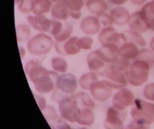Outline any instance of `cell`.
<instances>
[{
	"instance_id": "obj_36",
	"label": "cell",
	"mask_w": 154,
	"mask_h": 129,
	"mask_svg": "<svg viewBox=\"0 0 154 129\" xmlns=\"http://www.w3.org/2000/svg\"><path fill=\"white\" fill-rule=\"evenodd\" d=\"M93 43V40L89 37L79 38L78 40V44L81 50L83 49L85 50H88L91 49Z\"/></svg>"
},
{
	"instance_id": "obj_25",
	"label": "cell",
	"mask_w": 154,
	"mask_h": 129,
	"mask_svg": "<svg viewBox=\"0 0 154 129\" xmlns=\"http://www.w3.org/2000/svg\"><path fill=\"white\" fill-rule=\"evenodd\" d=\"M97 81H98L97 75L94 72H90L82 75L79 80V84L82 89L89 90L91 84Z\"/></svg>"
},
{
	"instance_id": "obj_17",
	"label": "cell",
	"mask_w": 154,
	"mask_h": 129,
	"mask_svg": "<svg viewBox=\"0 0 154 129\" xmlns=\"http://www.w3.org/2000/svg\"><path fill=\"white\" fill-rule=\"evenodd\" d=\"M138 45L127 42L119 47V57L127 60H135L140 54Z\"/></svg>"
},
{
	"instance_id": "obj_33",
	"label": "cell",
	"mask_w": 154,
	"mask_h": 129,
	"mask_svg": "<svg viewBox=\"0 0 154 129\" xmlns=\"http://www.w3.org/2000/svg\"><path fill=\"white\" fill-rule=\"evenodd\" d=\"M35 0H21L18 4V10L23 13L28 14L32 12Z\"/></svg>"
},
{
	"instance_id": "obj_49",
	"label": "cell",
	"mask_w": 154,
	"mask_h": 129,
	"mask_svg": "<svg viewBox=\"0 0 154 129\" xmlns=\"http://www.w3.org/2000/svg\"><path fill=\"white\" fill-rule=\"evenodd\" d=\"M21 0H15V4L18 5L21 2Z\"/></svg>"
},
{
	"instance_id": "obj_47",
	"label": "cell",
	"mask_w": 154,
	"mask_h": 129,
	"mask_svg": "<svg viewBox=\"0 0 154 129\" xmlns=\"http://www.w3.org/2000/svg\"><path fill=\"white\" fill-rule=\"evenodd\" d=\"M150 47L151 50L154 52V37L152 38L150 42Z\"/></svg>"
},
{
	"instance_id": "obj_37",
	"label": "cell",
	"mask_w": 154,
	"mask_h": 129,
	"mask_svg": "<svg viewBox=\"0 0 154 129\" xmlns=\"http://www.w3.org/2000/svg\"><path fill=\"white\" fill-rule=\"evenodd\" d=\"M64 26V24L61 21L52 20V24L50 30V33L54 38L57 37L62 31Z\"/></svg>"
},
{
	"instance_id": "obj_10",
	"label": "cell",
	"mask_w": 154,
	"mask_h": 129,
	"mask_svg": "<svg viewBox=\"0 0 154 129\" xmlns=\"http://www.w3.org/2000/svg\"><path fill=\"white\" fill-rule=\"evenodd\" d=\"M78 37H71L63 43L56 41L55 48L57 52L64 56H73L78 55L81 50L78 44Z\"/></svg>"
},
{
	"instance_id": "obj_1",
	"label": "cell",
	"mask_w": 154,
	"mask_h": 129,
	"mask_svg": "<svg viewBox=\"0 0 154 129\" xmlns=\"http://www.w3.org/2000/svg\"><path fill=\"white\" fill-rule=\"evenodd\" d=\"M151 67L146 61L135 60L125 76L129 83L134 87H140L147 82Z\"/></svg>"
},
{
	"instance_id": "obj_16",
	"label": "cell",
	"mask_w": 154,
	"mask_h": 129,
	"mask_svg": "<svg viewBox=\"0 0 154 129\" xmlns=\"http://www.w3.org/2000/svg\"><path fill=\"white\" fill-rule=\"evenodd\" d=\"M110 15L113 20V24L119 26H123L127 24H129L131 18L129 11L126 8L121 6L112 9L110 13Z\"/></svg>"
},
{
	"instance_id": "obj_48",
	"label": "cell",
	"mask_w": 154,
	"mask_h": 129,
	"mask_svg": "<svg viewBox=\"0 0 154 129\" xmlns=\"http://www.w3.org/2000/svg\"><path fill=\"white\" fill-rule=\"evenodd\" d=\"M51 1H52L53 2H54V3H59V2H61L62 0H51Z\"/></svg>"
},
{
	"instance_id": "obj_30",
	"label": "cell",
	"mask_w": 154,
	"mask_h": 129,
	"mask_svg": "<svg viewBox=\"0 0 154 129\" xmlns=\"http://www.w3.org/2000/svg\"><path fill=\"white\" fill-rule=\"evenodd\" d=\"M135 60H141L147 62L151 67H154V52L150 49L143 48L140 51V54Z\"/></svg>"
},
{
	"instance_id": "obj_32",
	"label": "cell",
	"mask_w": 154,
	"mask_h": 129,
	"mask_svg": "<svg viewBox=\"0 0 154 129\" xmlns=\"http://www.w3.org/2000/svg\"><path fill=\"white\" fill-rule=\"evenodd\" d=\"M141 11L146 19L150 22L154 18V0L144 4Z\"/></svg>"
},
{
	"instance_id": "obj_4",
	"label": "cell",
	"mask_w": 154,
	"mask_h": 129,
	"mask_svg": "<svg viewBox=\"0 0 154 129\" xmlns=\"http://www.w3.org/2000/svg\"><path fill=\"white\" fill-rule=\"evenodd\" d=\"M54 44L52 37L41 33L29 39L28 41L27 48L31 55L42 56L49 54Z\"/></svg>"
},
{
	"instance_id": "obj_11",
	"label": "cell",
	"mask_w": 154,
	"mask_h": 129,
	"mask_svg": "<svg viewBox=\"0 0 154 129\" xmlns=\"http://www.w3.org/2000/svg\"><path fill=\"white\" fill-rule=\"evenodd\" d=\"M99 57L105 63L112 64L116 62L119 57V47L112 43L102 45V47L96 50Z\"/></svg>"
},
{
	"instance_id": "obj_7",
	"label": "cell",
	"mask_w": 154,
	"mask_h": 129,
	"mask_svg": "<svg viewBox=\"0 0 154 129\" xmlns=\"http://www.w3.org/2000/svg\"><path fill=\"white\" fill-rule=\"evenodd\" d=\"M135 95L129 89L122 88L115 93L112 98L113 106L120 110H125L132 106L135 101Z\"/></svg>"
},
{
	"instance_id": "obj_6",
	"label": "cell",
	"mask_w": 154,
	"mask_h": 129,
	"mask_svg": "<svg viewBox=\"0 0 154 129\" xmlns=\"http://www.w3.org/2000/svg\"><path fill=\"white\" fill-rule=\"evenodd\" d=\"M59 76V74L55 72L48 70L32 82L36 91L40 94H48L52 92L56 87Z\"/></svg>"
},
{
	"instance_id": "obj_34",
	"label": "cell",
	"mask_w": 154,
	"mask_h": 129,
	"mask_svg": "<svg viewBox=\"0 0 154 129\" xmlns=\"http://www.w3.org/2000/svg\"><path fill=\"white\" fill-rule=\"evenodd\" d=\"M116 29L112 26L104 28L101 29L99 33L98 40L101 45H104L107 44L108 38L110 35V34L114 32Z\"/></svg>"
},
{
	"instance_id": "obj_42",
	"label": "cell",
	"mask_w": 154,
	"mask_h": 129,
	"mask_svg": "<svg viewBox=\"0 0 154 129\" xmlns=\"http://www.w3.org/2000/svg\"><path fill=\"white\" fill-rule=\"evenodd\" d=\"M69 16L72 18L78 20L81 18L82 12L81 11H69Z\"/></svg>"
},
{
	"instance_id": "obj_18",
	"label": "cell",
	"mask_w": 154,
	"mask_h": 129,
	"mask_svg": "<svg viewBox=\"0 0 154 129\" xmlns=\"http://www.w3.org/2000/svg\"><path fill=\"white\" fill-rule=\"evenodd\" d=\"M88 10L97 16L106 13L109 5L106 0H88L85 4Z\"/></svg>"
},
{
	"instance_id": "obj_27",
	"label": "cell",
	"mask_w": 154,
	"mask_h": 129,
	"mask_svg": "<svg viewBox=\"0 0 154 129\" xmlns=\"http://www.w3.org/2000/svg\"><path fill=\"white\" fill-rule=\"evenodd\" d=\"M51 66L55 72L61 73H66L68 68V64L66 60L59 57H56L52 59Z\"/></svg>"
},
{
	"instance_id": "obj_45",
	"label": "cell",
	"mask_w": 154,
	"mask_h": 129,
	"mask_svg": "<svg viewBox=\"0 0 154 129\" xmlns=\"http://www.w3.org/2000/svg\"><path fill=\"white\" fill-rule=\"evenodd\" d=\"M19 50H20V57H21V59H23L24 56L26 55V50L23 47H19Z\"/></svg>"
},
{
	"instance_id": "obj_39",
	"label": "cell",
	"mask_w": 154,
	"mask_h": 129,
	"mask_svg": "<svg viewBox=\"0 0 154 129\" xmlns=\"http://www.w3.org/2000/svg\"><path fill=\"white\" fill-rule=\"evenodd\" d=\"M97 17L99 19L101 25H102L104 28L112 26V25L113 24V20H112L110 14L109 15L107 13H104L103 14L98 16Z\"/></svg>"
},
{
	"instance_id": "obj_44",
	"label": "cell",
	"mask_w": 154,
	"mask_h": 129,
	"mask_svg": "<svg viewBox=\"0 0 154 129\" xmlns=\"http://www.w3.org/2000/svg\"><path fill=\"white\" fill-rule=\"evenodd\" d=\"M148 0H131L132 3L135 6H140L146 4Z\"/></svg>"
},
{
	"instance_id": "obj_29",
	"label": "cell",
	"mask_w": 154,
	"mask_h": 129,
	"mask_svg": "<svg viewBox=\"0 0 154 129\" xmlns=\"http://www.w3.org/2000/svg\"><path fill=\"white\" fill-rule=\"evenodd\" d=\"M73 32L72 25L69 23L64 24L62 32L55 38H54L56 41L63 43L71 38L72 33Z\"/></svg>"
},
{
	"instance_id": "obj_41",
	"label": "cell",
	"mask_w": 154,
	"mask_h": 129,
	"mask_svg": "<svg viewBox=\"0 0 154 129\" xmlns=\"http://www.w3.org/2000/svg\"><path fill=\"white\" fill-rule=\"evenodd\" d=\"M149 128L148 125H144L134 119L127 127V128Z\"/></svg>"
},
{
	"instance_id": "obj_15",
	"label": "cell",
	"mask_w": 154,
	"mask_h": 129,
	"mask_svg": "<svg viewBox=\"0 0 154 129\" xmlns=\"http://www.w3.org/2000/svg\"><path fill=\"white\" fill-rule=\"evenodd\" d=\"M101 24L98 17L90 16L84 18L80 24V28L87 35H94L100 31Z\"/></svg>"
},
{
	"instance_id": "obj_28",
	"label": "cell",
	"mask_w": 154,
	"mask_h": 129,
	"mask_svg": "<svg viewBox=\"0 0 154 129\" xmlns=\"http://www.w3.org/2000/svg\"><path fill=\"white\" fill-rule=\"evenodd\" d=\"M131 64L129 60L123 59L122 58H119L116 62L112 63L110 66V69L117 70L125 74L129 71L131 67Z\"/></svg>"
},
{
	"instance_id": "obj_43",
	"label": "cell",
	"mask_w": 154,
	"mask_h": 129,
	"mask_svg": "<svg viewBox=\"0 0 154 129\" xmlns=\"http://www.w3.org/2000/svg\"><path fill=\"white\" fill-rule=\"evenodd\" d=\"M107 1L111 4L120 6L124 4L128 0H107Z\"/></svg>"
},
{
	"instance_id": "obj_19",
	"label": "cell",
	"mask_w": 154,
	"mask_h": 129,
	"mask_svg": "<svg viewBox=\"0 0 154 129\" xmlns=\"http://www.w3.org/2000/svg\"><path fill=\"white\" fill-rule=\"evenodd\" d=\"M51 16L53 19L58 21H66L69 16V10L65 5L60 2L56 3L51 10Z\"/></svg>"
},
{
	"instance_id": "obj_21",
	"label": "cell",
	"mask_w": 154,
	"mask_h": 129,
	"mask_svg": "<svg viewBox=\"0 0 154 129\" xmlns=\"http://www.w3.org/2000/svg\"><path fill=\"white\" fill-rule=\"evenodd\" d=\"M87 62L89 69L92 71H99L102 69L106 64L99 57L96 50L92 51L87 56Z\"/></svg>"
},
{
	"instance_id": "obj_26",
	"label": "cell",
	"mask_w": 154,
	"mask_h": 129,
	"mask_svg": "<svg viewBox=\"0 0 154 129\" xmlns=\"http://www.w3.org/2000/svg\"><path fill=\"white\" fill-rule=\"evenodd\" d=\"M124 34L127 38V42L135 43L141 47L146 45V41L141 34L132 30H129L124 32Z\"/></svg>"
},
{
	"instance_id": "obj_2",
	"label": "cell",
	"mask_w": 154,
	"mask_h": 129,
	"mask_svg": "<svg viewBox=\"0 0 154 129\" xmlns=\"http://www.w3.org/2000/svg\"><path fill=\"white\" fill-rule=\"evenodd\" d=\"M78 88L76 76L71 73H63L58 77L53 100L59 102L62 98L72 95Z\"/></svg>"
},
{
	"instance_id": "obj_20",
	"label": "cell",
	"mask_w": 154,
	"mask_h": 129,
	"mask_svg": "<svg viewBox=\"0 0 154 129\" xmlns=\"http://www.w3.org/2000/svg\"><path fill=\"white\" fill-rule=\"evenodd\" d=\"M95 121V115L93 110L88 108L82 109L75 122L85 126L92 125Z\"/></svg>"
},
{
	"instance_id": "obj_31",
	"label": "cell",
	"mask_w": 154,
	"mask_h": 129,
	"mask_svg": "<svg viewBox=\"0 0 154 129\" xmlns=\"http://www.w3.org/2000/svg\"><path fill=\"white\" fill-rule=\"evenodd\" d=\"M61 3H63L69 11H81L85 4L84 0H62Z\"/></svg>"
},
{
	"instance_id": "obj_46",
	"label": "cell",
	"mask_w": 154,
	"mask_h": 129,
	"mask_svg": "<svg viewBox=\"0 0 154 129\" xmlns=\"http://www.w3.org/2000/svg\"><path fill=\"white\" fill-rule=\"evenodd\" d=\"M149 28L151 31L154 32V18H153L150 22H149Z\"/></svg>"
},
{
	"instance_id": "obj_35",
	"label": "cell",
	"mask_w": 154,
	"mask_h": 129,
	"mask_svg": "<svg viewBox=\"0 0 154 129\" xmlns=\"http://www.w3.org/2000/svg\"><path fill=\"white\" fill-rule=\"evenodd\" d=\"M43 115L46 119L48 122H54L56 121L59 118V116L56 112L55 108L53 106H48L43 111Z\"/></svg>"
},
{
	"instance_id": "obj_50",
	"label": "cell",
	"mask_w": 154,
	"mask_h": 129,
	"mask_svg": "<svg viewBox=\"0 0 154 129\" xmlns=\"http://www.w3.org/2000/svg\"><path fill=\"white\" fill-rule=\"evenodd\" d=\"M84 1H85V4H86V3L88 1V0H84Z\"/></svg>"
},
{
	"instance_id": "obj_22",
	"label": "cell",
	"mask_w": 154,
	"mask_h": 129,
	"mask_svg": "<svg viewBox=\"0 0 154 129\" xmlns=\"http://www.w3.org/2000/svg\"><path fill=\"white\" fill-rule=\"evenodd\" d=\"M51 0H35L32 13L35 15H43L49 12L52 9Z\"/></svg>"
},
{
	"instance_id": "obj_12",
	"label": "cell",
	"mask_w": 154,
	"mask_h": 129,
	"mask_svg": "<svg viewBox=\"0 0 154 129\" xmlns=\"http://www.w3.org/2000/svg\"><path fill=\"white\" fill-rule=\"evenodd\" d=\"M103 81L113 89L124 88L127 83V80L124 73L110 69L106 74V79Z\"/></svg>"
},
{
	"instance_id": "obj_3",
	"label": "cell",
	"mask_w": 154,
	"mask_h": 129,
	"mask_svg": "<svg viewBox=\"0 0 154 129\" xmlns=\"http://www.w3.org/2000/svg\"><path fill=\"white\" fill-rule=\"evenodd\" d=\"M133 119L144 125L154 123V104L141 99H135L131 112Z\"/></svg>"
},
{
	"instance_id": "obj_9",
	"label": "cell",
	"mask_w": 154,
	"mask_h": 129,
	"mask_svg": "<svg viewBox=\"0 0 154 129\" xmlns=\"http://www.w3.org/2000/svg\"><path fill=\"white\" fill-rule=\"evenodd\" d=\"M91 95L94 100L99 102H105L112 95L113 89L104 81H97L92 83L89 89Z\"/></svg>"
},
{
	"instance_id": "obj_8",
	"label": "cell",
	"mask_w": 154,
	"mask_h": 129,
	"mask_svg": "<svg viewBox=\"0 0 154 129\" xmlns=\"http://www.w3.org/2000/svg\"><path fill=\"white\" fill-rule=\"evenodd\" d=\"M127 113L125 110H120L112 106L108 109L104 122L106 128H123L124 121Z\"/></svg>"
},
{
	"instance_id": "obj_40",
	"label": "cell",
	"mask_w": 154,
	"mask_h": 129,
	"mask_svg": "<svg viewBox=\"0 0 154 129\" xmlns=\"http://www.w3.org/2000/svg\"><path fill=\"white\" fill-rule=\"evenodd\" d=\"M34 95L40 109L43 112L47 107L46 99L43 96L35 95V94H34Z\"/></svg>"
},
{
	"instance_id": "obj_24",
	"label": "cell",
	"mask_w": 154,
	"mask_h": 129,
	"mask_svg": "<svg viewBox=\"0 0 154 129\" xmlns=\"http://www.w3.org/2000/svg\"><path fill=\"white\" fill-rule=\"evenodd\" d=\"M78 100L79 106L84 108H88L93 110L95 108L94 101L91 99L90 96L85 92H79L74 95Z\"/></svg>"
},
{
	"instance_id": "obj_13",
	"label": "cell",
	"mask_w": 154,
	"mask_h": 129,
	"mask_svg": "<svg viewBox=\"0 0 154 129\" xmlns=\"http://www.w3.org/2000/svg\"><path fill=\"white\" fill-rule=\"evenodd\" d=\"M129 27L130 30L140 34H143L150 29L149 22L144 16L141 11H137L131 15Z\"/></svg>"
},
{
	"instance_id": "obj_14",
	"label": "cell",
	"mask_w": 154,
	"mask_h": 129,
	"mask_svg": "<svg viewBox=\"0 0 154 129\" xmlns=\"http://www.w3.org/2000/svg\"><path fill=\"white\" fill-rule=\"evenodd\" d=\"M27 21L30 26L34 29L41 32H49L52 24V20L43 15H29Z\"/></svg>"
},
{
	"instance_id": "obj_23",
	"label": "cell",
	"mask_w": 154,
	"mask_h": 129,
	"mask_svg": "<svg viewBox=\"0 0 154 129\" xmlns=\"http://www.w3.org/2000/svg\"><path fill=\"white\" fill-rule=\"evenodd\" d=\"M16 34L18 43L28 41L31 35V29L27 24H19L16 28Z\"/></svg>"
},
{
	"instance_id": "obj_5",
	"label": "cell",
	"mask_w": 154,
	"mask_h": 129,
	"mask_svg": "<svg viewBox=\"0 0 154 129\" xmlns=\"http://www.w3.org/2000/svg\"><path fill=\"white\" fill-rule=\"evenodd\" d=\"M59 109L63 119L70 122L76 121L81 109L79 102L74 96H68L62 98L59 102Z\"/></svg>"
},
{
	"instance_id": "obj_38",
	"label": "cell",
	"mask_w": 154,
	"mask_h": 129,
	"mask_svg": "<svg viewBox=\"0 0 154 129\" xmlns=\"http://www.w3.org/2000/svg\"><path fill=\"white\" fill-rule=\"evenodd\" d=\"M143 95L147 100L154 102V83H150L145 86Z\"/></svg>"
}]
</instances>
